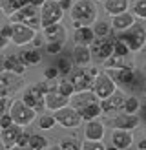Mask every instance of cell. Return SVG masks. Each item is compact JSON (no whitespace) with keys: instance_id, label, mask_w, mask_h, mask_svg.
<instances>
[{"instance_id":"obj_1","label":"cell","mask_w":146,"mask_h":150,"mask_svg":"<svg viewBox=\"0 0 146 150\" xmlns=\"http://www.w3.org/2000/svg\"><path fill=\"white\" fill-rule=\"evenodd\" d=\"M71 9L73 28H91L97 22V6L93 0H75Z\"/></svg>"},{"instance_id":"obj_2","label":"cell","mask_w":146,"mask_h":150,"mask_svg":"<svg viewBox=\"0 0 146 150\" xmlns=\"http://www.w3.org/2000/svg\"><path fill=\"white\" fill-rule=\"evenodd\" d=\"M49 90H55V88H49L48 82H39V84H33L29 86L26 92H24V97H22V103L26 104V106L33 108L36 114L42 112L46 108V104H44V97Z\"/></svg>"},{"instance_id":"obj_3","label":"cell","mask_w":146,"mask_h":150,"mask_svg":"<svg viewBox=\"0 0 146 150\" xmlns=\"http://www.w3.org/2000/svg\"><path fill=\"white\" fill-rule=\"evenodd\" d=\"M7 114H9L13 125H18V126H29L36 117V112L33 108L26 106V104L22 103V99L20 101H11Z\"/></svg>"},{"instance_id":"obj_4","label":"cell","mask_w":146,"mask_h":150,"mask_svg":"<svg viewBox=\"0 0 146 150\" xmlns=\"http://www.w3.org/2000/svg\"><path fill=\"white\" fill-rule=\"evenodd\" d=\"M64 17V9L57 0H46L40 6V26L49 28L53 24H58Z\"/></svg>"},{"instance_id":"obj_5","label":"cell","mask_w":146,"mask_h":150,"mask_svg":"<svg viewBox=\"0 0 146 150\" xmlns=\"http://www.w3.org/2000/svg\"><path fill=\"white\" fill-rule=\"evenodd\" d=\"M9 20L13 24H24V26H29V28H40V13H39V7H33V6H24L22 9L15 11Z\"/></svg>"},{"instance_id":"obj_6","label":"cell","mask_w":146,"mask_h":150,"mask_svg":"<svg viewBox=\"0 0 146 150\" xmlns=\"http://www.w3.org/2000/svg\"><path fill=\"white\" fill-rule=\"evenodd\" d=\"M90 90L95 93V97H97L99 101H104L106 97H110L113 92H115V81L110 77L108 73H97L91 81V86Z\"/></svg>"},{"instance_id":"obj_7","label":"cell","mask_w":146,"mask_h":150,"mask_svg":"<svg viewBox=\"0 0 146 150\" xmlns=\"http://www.w3.org/2000/svg\"><path fill=\"white\" fill-rule=\"evenodd\" d=\"M99 71H95V70L88 71L86 68H75V70L69 71V79L68 81L71 82V86H73L75 92H84V90H90L91 81H93V77Z\"/></svg>"},{"instance_id":"obj_8","label":"cell","mask_w":146,"mask_h":150,"mask_svg":"<svg viewBox=\"0 0 146 150\" xmlns=\"http://www.w3.org/2000/svg\"><path fill=\"white\" fill-rule=\"evenodd\" d=\"M121 40L128 46L130 51H139L146 46V31L141 26H133L126 29V33L121 37Z\"/></svg>"},{"instance_id":"obj_9","label":"cell","mask_w":146,"mask_h":150,"mask_svg":"<svg viewBox=\"0 0 146 150\" xmlns=\"http://www.w3.org/2000/svg\"><path fill=\"white\" fill-rule=\"evenodd\" d=\"M53 117L60 126H64V128H79L80 123H82V117L79 115V112L75 108H71L69 104L64 106V108H58L53 114Z\"/></svg>"},{"instance_id":"obj_10","label":"cell","mask_w":146,"mask_h":150,"mask_svg":"<svg viewBox=\"0 0 146 150\" xmlns=\"http://www.w3.org/2000/svg\"><path fill=\"white\" fill-rule=\"evenodd\" d=\"M90 51H91V59L99 62H104L106 59H110L113 55V39H95L90 44Z\"/></svg>"},{"instance_id":"obj_11","label":"cell","mask_w":146,"mask_h":150,"mask_svg":"<svg viewBox=\"0 0 146 150\" xmlns=\"http://www.w3.org/2000/svg\"><path fill=\"white\" fill-rule=\"evenodd\" d=\"M36 37V29L24 26V24H11V42L17 46H26V44L33 42Z\"/></svg>"},{"instance_id":"obj_12","label":"cell","mask_w":146,"mask_h":150,"mask_svg":"<svg viewBox=\"0 0 146 150\" xmlns=\"http://www.w3.org/2000/svg\"><path fill=\"white\" fill-rule=\"evenodd\" d=\"M22 86V79L15 73H0V97H9Z\"/></svg>"},{"instance_id":"obj_13","label":"cell","mask_w":146,"mask_h":150,"mask_svg":"<svg viewBox=\"0 0 146 150\" xmlns=\"http://www.w3.org/2000/svg\"><path fill=\"white\" fill-rule=\"evenodd\" d=\"M108 125H112V128L115 130H133L135 126H139V115L137 114H121L117 117H112L108 121Z\"/></svg>"},{"instance_id":"obj_14","label":"cell","mask_w":146,"mask_h":150,"mask_svg":"<svg viewBox=\"0 0 146 150\" xmlns=\"http://www.w3.org/2000/svg\"><path fill=\"white\" fill-rule=\"evenodd\" d=\"M93 103H99V99L95 97V93L91 90H84V92H75L71 97H69V106L75 108V110H80L84 106H90Z\"/></svg>"},{"instance_id":"obj_15","label":"cell","mask_w":146,"mask_h":150,"mask_svg":"<svg viewBox=\"0 0 146 150\" xmlns=\"http://www.w3.org/2000/svg\"><path fill=\"white\" fill-rule=\"evenodd\" d=\"M124 101H126L124 93H121V92H117V90H115V92L110 95V97H106L104 101H100V110L106 112V114H112V112L122 110Z\"/></svg>"},{"instance_id":"obj_16","label":"cell","mask_w":146,"mask_h":150,"mask_svg":"<svg viewBox=\"0 0 146 150\" xmlns=\"http://www.w3.org/2000/svg\"><path fill=\"white\" fill-rule=\"evenodd\" d=\"M44 104H46V108L51 110V112H57L58 108H64L69 104V97H64L57 92V90H49L44 97Z\"/></svg>"},{"instance_id":"obj_17","label":"cell","mask_w":146,"mask_h":150,"mask_svg":"<svg viewBox=\"0 0 146 150\" xmlns=\"http://www.w3.org/2000/svg\"><path fill=\"white\" fill-rule=\"evenodd\" d=\"M44 39H46V42L64 44L66 39H68V31H66V28L58 22V24H53L49 28H44Z\"/></svg>"},{"instance_id":"obj_18","label":"cell","mask_w":146,"mask_h":150,"mask_svg":"<svg viewBox=\"0 0 146 150\" xmlns=\"http://www.w3.org/2000/svg\"><path fill=\"white\" fill-rule=\"evenodd\" d=\"M22 134V126L18 125H11L9 128L2 130V134H0V141H2V145L6 150H11L17 146V141H18V136Z\"/></svg>"},{"instance_id":"obj_19","label":"cell","mask_w":146,"mask_h":150,"mask_svg":"<svg viewBox=\"0 0 146 150\" xmlns=\"http://www.w3.org/2000/svg\"><path fill=\"white\" fill-rule=\"evenodd\" d=\"M133 145V136L128 130H113L112 134V146H115L117 150H128Z\"/></svg>"},{"instance_id":"obj_20","label":"cell","mask_w":146,"mask_h":150,"mask_svg":"<svg viewBox=\"0 0 146 150\" xmlns=\"http://www.w3.org/2000/svg\"><path fill=\"white\" fill-rule=\"evenodd\" d=\"M112 28L113 31H126V29L133 28L135 26V17L131 13H121V15H115V17H112Z\"/></svg>"},{"instance_id":"obj_21","label":"cell","mask_w":146,"mask_h":150,"mask_svg":"<svg viewBox=\"0 0 146 150\" xmlns=\"http://www.w3.org/2000/svg\"><path fill=\"white\" fill-rule=\"evenodd\" d=\"M84 136H86V141H102V137H104V123H100L99 119L88 121L84 128Z\"/></svg>"},{"instance_id":"obj_22","label":"cell","mask_w":146,"mask_h":150,"mask_svg":"<svg viewBox=\"0 0 146 150\" xmlns=\"http://www.w3.org/2000/svg\"><path fill=\"white\" fill-rule=\"evenodd\" d=\"M26 68H27V66L22 62L20 55H7L6 57V71L15 73V75H18V77H22V75L26 73Z\"/></svg>"},{"instance_id":"obj_23","label":"cell","mask_w":146,"mask_h":150,"mask_svg":"<svg viewBox=\"0 0 146 150\" xmlns=\"http://www.w3.org/2000/svg\"><path fill=\"white\" fill-rule=\"evenodd\" d=\"M104 11L110 17L126 13L128 11V0H104Z\"/></svg>"},{"instance_id":"obj_24","label":"cell","mask_w":146,"mask_h":150,"mask_svg":"<svg viewBox=\"0 0 146 150\" xmlns=\"http://www.w3.org/2000/svg\"><path fill=\"white\" fill-rule=\"evenodd\" d=\"M73 39H75V44H79V46H90L95 40V35L91 28H77L75 33H73Z\"/></svg>"},{"instance_id":"obj_25","label":"cell","mask_w":146,"mask_h":150,"mask_svg":"<svg viewBox=\"0 0 146 150\" xmlns=\"http://www.w3.org/2000/svg\"><path fill=\"white\" fill-rule=\"evenodd\" d=\"M75 64L79 66H86L88 62L91 61V51H90V46H79L75 44L73 48V59H71Z\"/></svg>"},{"instance_id":"obj_26","label":"cell","mask_w":146,"mask_h":150,"mask_svg":"<svg viewBox=\"0 0 146 150\" xmlns=\"http://www.w3.org/2000/svg\"><path fill=\"white\" fill-rule=\"evenodd\" d=\"M27 4H29V0H0V9H2L6 17H11L15 11L22 9Z\"/></svg>"},{"instance_id":"obj_27","label":"cell","mask_w":146,"mask_h":150,"mask_svg":"<svg viewBox=\"0 0 146 150\" xmlns=\"http://www.w3.org/2000/svg\"><path fill=\"white\" fill-rule=\"evenodd\" d=\"M77 112H79V115L82 117V121H93V119H99V115L102 114V110H100V101L90 104V106H84V108H80V110H77Z\"/></svg>"},{"instance_id":"obj_28","label":"cell","mask_w":146,"mask_h":150,"mask_svg":"<svg viewBox=\"0 0 146 150\" xmlns=\"http://www.w3.org/2000/svg\"><path fill=\"white\" fill-rule=\"evenodd\" d=\"M91 29H93L95 39H108V37H112V33H113L112 24H110V22H106V20H97V22L91 26Z\"/></svg>"},{"instance_id":"obj_29","label":"cell","mask_w":146,"mask_h":150,"mask_svg":"<svg viewBox=\"0 0 146 150\" xmlns=\"http://www.w3.org/2000/svg\"><path fill=\"white\" fill-rule=\"evenodd\" d=\"M20 59L26 66H35V64H40L42 61V53L39 50H24L20 53Z\"/></svg>"},{"instance_id":"obj_30","label":"cell","mask_w":146,"mask_h":150,"mask_svg":"<svg viewBox=\"0 0 146 150\" xmlns=\"http://www.w3.org/2000/svg\"><path fill=\"white\" fill-rule=\"evenodd\" d=\"M31 150H46L48 148V139L44 136H39V134H31L29 136V146Z\"/></svg>"},{"instance_id":"obj_31","label":"cell","mask_w":146,"mask_h":150,"mask_svg":"<svg viewBox=\"0 0 146 150\" xmlns=\"http://www.w3.org/2000/svg\"><path fill=\"white\" fill-rule=\"evenodd\" d=\"M104 66H106L108 71H112V70H121V68H124V57L112 55L110 59H106V61H104Z\"/></svg>"},{"instance_id":"obj_32","label":"cell","mask_w":146,"mask_h":150,"mask_svg":"<svg viewBox=\"0 0 146 150\" xmlns=\"http://www.w3.org/2000/svg\"><path fill=\"white\" fill-rule=\"evenodd\" d=\"M55 68L58 70V73L69 75V71L73 70V61H71L69 57H60V59H58V64L55 66Z\"/></svg>"},{"instance_id":"obj_33","label":"cell","mask_w":146,"mask_h":150,"mask_svg":"<svg viewBox=\"0 0 146 150\" xmlns=\"http://www.w3.org/2000/svg\"><path fill=\"white\" fill-rule=\"evenodd\" d=\"M139 108H141V104H139V99H137V97H126L124 106H122V110L126 112V114H135Z\"/></svg>"},{"instance_id":"obj_34","label":"cell","mask_w":146,"mask_h":150,"mask_svg":"<svg viewBox=\"0 0 146 150\" xmlns=\"http://www.w3.org/2000/svg\"><path fill=\"white\" fill-rule=\"evenodd\" d=\"M55 90H57L60 95H64V97H71L73 93H75V90H73V86H71L69 81H60V82L57 84Z\"/></svg>"},{"instance_id":"obj_35","label":"cell","mask_w":146,"mask_h":150,"mask_svg":"<svg viewBox=\"0 0 146 150\" xmlns=\"http://www.w3.org/2000/svg\"><path fill=\"white\" fill-rule=\"evenodd\" d=\"M128 53H130V50H128V46H126V44H124L121 39L113 40V55H117V57H124V59H126Z\"/></svg>"},{"instance_id":"obj_36","label":"cell","mask_w":146,"mask_h":150,"mask_svg":"<svg viewBox=\"0 0 146 150\" xmlns=\"http://www.w3.org/2000/svg\"><path fill=\"white\" fill-rule=\"evenodd\" d=\"M133 15L135 18H144L146 20V0H135L133 4Z\"/></svg>"},{"instance_id":"obj_37","label":"cell","mask_w":146,"mask_h":150,"mask_svg":"<svg viewBox=\"0 0 146 150\" xmlns=\"http://www.w3.org/2000/svg\"><path fill=\"white\" fill-rule=\"evenodd\" d=\"M62 150H80V141L77 137H64L60 141Z\"/></svg>"},{"instance_id":"obj_38","label":"cell","mask_w":146,"mask_h":150,"mask_svg":"<svg viewBox=\"0 0 146 150\" xmlns=\"http://www.w3.org/2000/svg\"><path fill=\"white\" fill-rule=\"evenodd\" d=\"M55 117L53 115H46L44 114L40 119H39V128H42V130H49V128H53L55 126Z\"/></svg>"},{"instance_id":"obj_39","label":"cell","mask_w":146,"mask_h":150,"mask_svg":"<svg viewBox=\"0 0 146 150\" xmlns=\"http://www.w3.org/2000/svg\"><path fill=\"white\" fill-rule=\"evenodd\" d=\"M80 150H106L102 141H84L80 143Z\"/></svg>"},{"instance_id":"obj_40","label":"cell","mask_w":146,"mask_h":150,"mask_svg":"<svg viewBox=\"0 0 146 150\" xmlns=\"http://www.w3.org/2000/svg\"><path fill=\"white\" fill-rule=\"evenodd\" d=\"M29 136H31V134H27V132L22 130V134L18 136V141H17V146L18 148H27L29 146Z\"/></svg>"},{"instance_id":"obj_41","label":"cell","mask_w":146,"mask_h":150,"mask_svg":"<svg viewBox=\"0 0 146 150\" xmlns=\"http://www.w3.org/2000/svg\"><path fill=\"white\" fill-rule=\"evenodd\" d=\"M62 46H64V44H58V42H48L46 51H48L49 55H57V53H60V51H62Z\"/></svg>"},{"instance_id":"obj_42","label":"cell","mask_w":146,"mask_h":150,"mask_svg":"<svg viewBox=\"0 0 146 150\" xmlns=\"http://www.w3.org/2000/svg\"><path fill=\"white\" fill-rule=\"evenodd\" d=\"M44 77H46L48 81H55L58 77V70L55 68V66H53V68H46V70H44Z\"/></svg>"},{"instance_id":"obj_43","label":"cell","mask_w":146,"mask_h":150,"mask_svg":"<svg viewBox=\"0 0 146 150\" xmlns=\"http://www.w3.org/2000/svg\"><path fill=\"white\" fill-rule=\"evenodd\" d=\"M11 125H13V121H11L9 114H4L2 117H0V130H6V128H9Z\"/></svg>"},{"instance_id":"obj_44","label":"cell","mask_w":146,"mask_h":150,"mask_svg":"<svg viewBox=\"0 0 146 150\" xmlns=\"http://www.w3.org/2000/svg\"><path fill=\"white\" fill-rule=\"evenodd\" d=\"M9 104H11V101L7 99V97H2V99H0V117H2L4 114H7V110H9Z\"/></svg>"},{"instance_id":"obj_45","label":"cell","mask_w":146,"mask_h":150,"mask_svg":"<svg viewBox=\"0 0 146 150\" xmlns=\"http://www.w3.org/2000/svg\"><path fill=\"white\" fill-rule=\"evenodd\" d=\"M7 44H9V39H7V37H6L2 31H0V50H4Z\"/></svg>"},{"instance_id":"obj_46","label":"cell","mask_w":146,"mask_h":150,"mask_svg":"<svg viewBox=\"0 0 146 150\" xmlns=\"http://www.w3.org/2000/svg\"><path fill=\"white\" fill-rule=\"evenodd\" d=\"M0 31H2V33L7 37V39L11 40V26H4V28H0Z\"/></svg>"},{"instance_id":"obj_47","label":"cell","mask_w":146,"mask_h":150,"mask_svg":"<svg viewBox=\"0 0 146 150\" xmlns=\"http://www.w3.org/2000/svg\"><path fill=\"white\" fill-rule=\"evenodd\" d=\"M6 71V57L0 53V73H4Z\"/></svg>"},{"instance_id":"obj_48","label":"cell","mask_w":146,"mask_h":150,"mask_svg":"<svg viewBox=\"0 0 146 150\" xmlns=\"http://www.w3.org/2000/svg\"><path fill=\"white\" fill-rule=\"evenodd\" d=\"M46 0H29V6H33V7H40Z\"/></svg>"},{"instance_id":"obj_49","label":"cell","mask_w":146,"mask_h":150,"mask_svg":"<svg viewBox=\"0 0 146 150\" xmlns=\"http://www.w3.org/2000/svg\"><path fill=\"white\" fill-rule=\"evenodd\" d=\"M137 150H146V137L139 141V145H137Z\"/></svg>"},{"instance_id":"obj_50","label":"cell","mask_w":146,"mask_h":150,"mask_svg":"<svg viewBox=\"0 0 146 150\" xmlns=\"http://www.w3.org/2000/svg\"><path fill=\"white\" fill-rule=\"evenodd\" d=\"M48 150H62V148H60V145H55V146H49Z\"/></svg>"},{"instance_id":"obj_51","label":"cell","mask_w":146,"mask_h":150,"mask_svg":"<svg viewBox=\"0 0 146 150\" xmlns=\"http://www.w3.org/2000/svg\"><path fill=\"white\" fill-rule=\"evenodd\" d=\"M142 115H144V119H146V104L142 106Z\"/></svg>"},{"instance_id":"obj_52","label":"cell","mask_w":146,"mask_h":150,"mask_svg":"<svg viewBox=\"0 0 146 150\" xmlns=\"http://www.w3.org/2000/svg\"><path fill=\"white\" fill-rule=\"evenodd\" d=\"M11 150H27V148H18V146H15V148H11Z\"/></svg>"},{"instance_id":"obj_53","label":"cell","mask_w":146,"mask_h":150,"mask_svg":"<svg viewBox=\"0 0 146 150\" xmlns=\"http://www.w3.org/2000/svg\"><path fill=\"white\" fill-rule=\"evenodd\" d=\"M106 150H117V148H115V146H110V148H106Z\"/></svg>"},{"instance_id":"obj_54","label":"cell","mask_w":146,"mask_h":150,"mask_svg":"<svg viewBox=\"0 0 146 150\" xmlns=\"http://www.w3.org/2000/svg\"><path fill=\"white\" fill-rule=\"evenodd\" d=\"M142 90H144V93H146V82H144V86H142Z\"/></svg>"},{"instance_id":"obj_55","label":"cell","mask_w":146,"mask_h":150,"mask_svg":"<svg viewBox=\"0 0 146 150\" xmlns=\"http://www.w3.org/2000/svg\"><path fill=\"white\" fill-rule=\"evenodd\" d=\"M57 2H58V4H62V2H66V0H57Z\"/></svg>"},{"instance_id":"obj_56","label":"cell","mask_w":146,"mask_h":150,"mask_svg":"<svg viewBox=\"0 0 146 150\" xmlns=\"http://www.w3.org/2000/svg\"><path fill=\"white\" fill-rule=\"evenodd\" d=\"M0 99H2V97H0Z\"/></svg>"},{"instance_id":"obj_57","label":"cell","mask_w":146,"mask_h":150,"mask_svg":"<svg viewBox=\"0 0 146 150\" xmlns=\"http://www.w3.org/2000/svg\"><path fill=\"white\" fill-rule=\"evenodd\" d=\"M102 2H104V0H102Z\"/></svg>"}]
</instances>
